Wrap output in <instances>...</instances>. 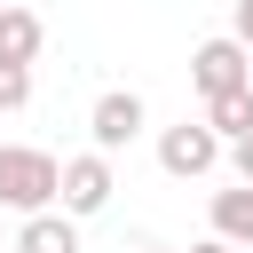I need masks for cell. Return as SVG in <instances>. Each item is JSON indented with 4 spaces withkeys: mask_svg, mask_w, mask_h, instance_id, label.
<instances>
[{
    "mask_svg": "<svg viewBox=\"0 0 253 253\" xmlns=\"http://www.w3.org/2000/svg\"><path fill=\"white\" fill-rule=\"evenodd\" d=\"M206 126H213L221 142H229V134H245V126H253V79H245V87H221V95H206Z\"/></svg>",
    "mask_w": 253,
    "mask_h": 253,
    "instance_id": "9c48e42d",
    "label": "cell"
},
{
    "mask_svg": "<svg viewBox=\"0 0 253 253\" xmlns=\"http://www.w3.org/2000/svg\"><path fill=\"white\" fill-rule=\"evenodd\" d=\"M190 79H198V95H221V87H245V79H253V47L221 32V40H206V47L190 55Z\"/></svg>",
    "mask_w": 253,
    "mask_h": 253,
    "instance_id": "277c9868",
    "label": "cell"
},
{
    "mask_svg": "<svg viewBox=\"0 0 253 253\" xmlns=\"http://www.w3.org/2000/svg\"><path fill=\"white\" fill-rule=\"evenodd\" d=\"M111 150H87V158H63V174H55V198H63V213H103L111 206Z\"/></svg>",
    "mask_w": 253,
    "mask_h": 253,
    "instance_id": "3957f363",
    "label": "cell"
},
{
    "mask_svg": "<svg viewBox=\"0 0 253 253\" xmlns=\"http://www.w3.org/2000/svg\"><path fill=\"white\" fill-rule=\"evenodd\" d=\"M158 166H166L174 182H198V174H213V166H221V134H213L206 119H182V126H166V134H158Z\"/></svg>",
    "mask_w": 253,
    "mask_h": 253,
    "instance_id": "7a4b0ae2",
    "label": "cell"
},
{
    "mask_svg": "<svg viewBox=\"0 0 253 253\" xmlns=\"http://www.w3.org/2000/svg\"><path fill=\"white\" fill-rule=\"evenodd\" d=\"M229 40H245V47H253V0H237V16H229Z\"/></svg>",
    "mask_w": 253,
    "mask_h": 253,
    "instance_id": "7c38bea8",
    "label": "cell"
},
{
    "mask_svg": "<svg viewBox=\"0 0 253 253\" xmlns=\"http://www.w3.org/2000/svg\"><path fill=\"white\" fill-rule=\"evenodd\" d=\"M32 103V63H0V111H24Z\"/></svg>",
    "mask_w": 253,
    "mask_h": 253,
    "instance_id": "30bf717a",
    "label": "cell"
},
{
    "mask_svg": "<svg viewBox=\"0 0 253 253\" xmlns=\"http://www.w3.org/2000/svg\"><path fill=\"white\" fill-rule=\"evenodd\" d=\"M87 134H95V150H126V142L142 134V95H134V87H111V95H95V111H87Z\"/></svg>",
    "mask_w": 253,
    "mask_h": 253,
    "instance_id": "5b68a950",
    "label": "cell"
},
{
    "mask_svg": "<svg viewBox=\"0 0 253 253\" xmlns=\"http://www.w3.org/2000/svg\"><path fill=\"white\" fill-rule=\"evenodd\" d=\"M47 47V24L32 8H0V63H32Z\"/></svg>",
    "mask_w": 253,
    "mask_h": 253,
    "instance_id": "52a82bcc",
    "label": "cell"
},
{
    "mask_svg": "<svg viewBox=\"0 0 253 253\" xmlns=\"http://www.w3.org/2000/svg\"><path fill=\"white\" fill-rule=\"evenodd\" d=\"M229 166H237V182H253V126L229 134Z\"/></svg>",
    "mask_w": 253,
    "mask_h": 253,
    "instance_id": "8fae6325",
    "label": "cell"
},
{
    "mask_svg": "<svg viewBox=\"0 0 253 253\" xmlns=\"http://www.w3.org/2000/svg\"><path fill=\"white\" fill-rule=\"evenodd\" d=\"M190 253H237V245H229V237H198Z\"/></svg>",
    "mask_w": 253,
    "mask_h": 253,
    "instance_id": "4fadbf2b",
    "label": "cell"
},
{
    "mask_svg": "<svg viewBox=\"0 0 253 253\" xmlns=\"http://www.w3.org/2000/svg\"><path fill=\"white\" fill-rule=\"evenodd\" d=\"M55 158L32 150V142H0V213H40L55 206Z\"/></svg>",
    "mask_w": 253,
    "mask_h": 253,
    "instance_id": "6da1fadb",
    "label": "cell"
},
{
    "mask_svg": "<svg viewBox=\"0 0 253 253\" xmlns=\"http://www.w3.org/2000/svg\"><path fill=\"white\" fill-rule=\"evenodd\" d=\"M213 237H229V245H253V182H237V190H213Z\"/></svg>",
    "mask_w": 253,
    "mask_h": 253,
    "instance_id": "ba28073f",
    "label": "cell"
},
{
    "mask_svg": "<svg viewBox=\"0 0 253 253\" xmlns=\"http://www.w3.org/2000/svg\"><path fill=\"white\" fill-rule=\"evenodd\" d=\"M16 253H79V213H55V206L24 213V229H16Z\"/></svg>",
    "mask_w": 253,
    "mask_h": 253,
    "instance_id": "8992f818",
    "label": "cell"
},
{
    "mask_svg": "<svg viewBox=\"0 0 253 253\" xmlns=\"http://www.w3.org/2000/svg\"><path fill=\"white\" fill-rule=\"evenodd\" d=\"M142 253H166V245H142Z\"/></svg>",
    "mask_w": 253,
    "mask_h": 253,
    "instance_id": "5bb4252c",
    "label": "cell"
}]
</instances>
